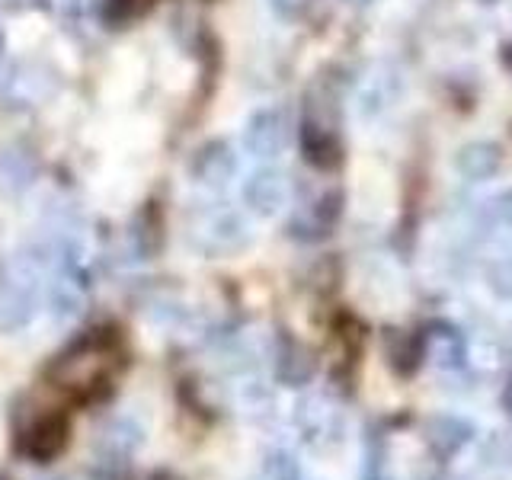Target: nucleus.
<instances>
[{
  "label": "nucleus",
  "mask_w": 512,
  "mask_h": 480,
  "mask_svg": "<svg viewBox=\"0 0 512 480\" xmlns=\"http://www.w3.org/2000/svg\"><path fill=\"white\" fill-rule=\"evenodd\" d=\"M112 362H116V349H112L109 336L90 333L87 340L74 343L68 352L52 362L48 378L55 381V388L71 391L77 400H93L103 394L112 381Z\"/></svg>",
  "instance_id": "f257e3e1"
},
{
  "label": "nucleus",
  "mask_w": 512,
  "mask_h": 480,
  "mask_svg": "<svg viewBox=\"0 0 512 480\" xmlns=\"http://www.w3.org/2000/svg\"><path fill=\"white\" fill-rule=\"evenodd\" d=\"M48 256L42 253L13 256L7 276L0 279V330H16L29 324L32 311H36V298H39V272Z\"/></svg>",
  "instance_id": "f03ea898"
},
{
  "label": "nucleus",
  "mask_w": 512,
  "mask_h": 480,
  "mask_svg": "<svg viewBox=\"0 0 512 480\" xmlns=\"http://www.w3.org/2000/svg\"><path fill=\"white\" fill-rule=\"evenodd\" d=\"M61 87V74L42 58H23L13 61L10 71L0 80V103L7 109L26 112L45 106Z\"/></svg>",
  "instance_id": "7ed1b4c3"
},
{
  "label": "nucleus",
  "mask_w": 512,
  "mask_h": 480,
  "mask_svg": "<svg viewBox=\"0 0 512 480\" xmlns=\"http://www.w3.org/2000/svg\"><path fill=\"white\" fill-rule=\"evenodd\" d=\"M189 237L205 256H231L250 244L247 224L240 221V215L228 212V208H218V205L202 208V212L192 218Z\"/></svg>",
  "instance_id": "20e7f679"
},
{
  "label": "nucleus",
  "mask_w": 512,
  "mask_h": 480,
  "mask_svg": "<svg viewBox=\"0 0 512 480\" xmlns=\"http://www.w3.org/2000/svg\"><path fill=\"white\" fill-rule=\"evenodd\" d=\"M343 212V196L336 189L330 192H320V196L308 199L304 205L295 208V215L288 218L285 231L292 240H301V244H317L333 234L336 221H340Z\"/></svg>",
  "instance_id": "39448f33"
},
{
  "label": "nucleus",
  "mask_w": 512,
  "mask_h": 480,
  "mask_svg": "<svg viewBox=\"0 0 512 480\" xmlns=\"http://www.w3.org/2000/svg\"><path fill=\"white\" fill-rule=\"evenodd\" d=\"M295 426L301 429V439L314 452H330L343 442V420L340 410H333L324 397H304L295 407Z\"/></svg>",
  "instance_id": "423d86ee"
},
{
  "label": "nucleus",
  "mask_w": 512,
  "mask_h": 480,
  "mask_svg": "<svg viewBox=\"0 0 512 480\" xmlns=\"http://www.w3.org/2000/svg\"><path fill=\"white\" fill-rule=\"evenodd\" d=\"M288 141H292V119H288L285 109H260L253 112L247 128H244V144L253 157L260 160H276Z\"/></svg>",
  "instance_id": "0eeeda50"
},
{
  "label": "nucleus",
  "mask_w": 512,
  "mask_h": 480,
  "mask_svg": "<svg viewBox=\"0 0 512 480\" xmlns=\"http://www.w3.org/2000/svg\"><path fill=\"white\" fill-rule=\"evenodd\" d=\"M71 442V423L68 416L52 410V413H42L36 423H32L23 436H20V452L32 461H52L58 458L64 448Z\"/></svg>",
  "instance_id": "6e6552de"
},
{
  "label": "nucleus",
  "mask_w": 512,
  "mask_h": 480,
  "mask_svg": "<svg viewBox=\"0 0 512 480\" xmlns=\"http://www.w3.org/2000/svg\"><path fill=\"white\" fill-rule=\"evenodd\" d=\"M474 436H477L474 423L464 420L458 413H436V416H429L423 426L426 448L439 461H452L455 455H461L464 448L474 442Z\"/></svg>",
  "instance_id": "1a4fd4ad"
},
{
  "label": "nucleus",
  "mask_w": 512,
  "mask_h": 480,
  "mask_svg": "<svg viewBox=\"0 0 512 480\" xmlns=\"http://www.w3.org/2000/svg\"><path fill=\"white\" fill-rule=\"evenodd\" d=\"M420 336L426 359L436 362L439 368H461L468 362V336L452 320H429Z\"/></svg>",
  "instance_id": "9d476101"
},
{
  "label": "nucleus",
  "mask_w": 512,
  "mask_h": 480,
  "mask_svg": "<svg viewBox=\"0 0 512 480\" xmlns=\"http://www.w3.org/2000/svg\"><path fill=\"white\" fill-rule=\"evenodd\" d=\"M381 356L397 378H413L426 362L423 336L400 330V327H384L381 330Z\"/></svg>",
  "instance_id": "9b49d317"
},
{
  "label": "nucleus",
  "mask_w": 512,
  "mask_h": 480,
  "mask_svg": "<svg viewBox=\"0 0 512 480\" xmlns=\"http://www.w3.org/2000/svg\"><path fill=\"white\" fill-rule=\"evenodd\" d=\"M272 368H276V381L285 384V388H304L317 372V359L295 336L282 333L276 349H272Z\"/></svg>",
  "instance_id": "f8f14e48"
},
{
  "label": "nucleus",
  "mask_w": 512,
  "mask_h": 480,
  "mask_svg": "<svg viewBox=\"0 0 512 480\" xmlns=\"http://www.w3.org/2000/svg\"><path fill=\"white\" fill-rule=\"evenodd\" d=\"M234 170H237V157H234L228 141H208V144H202V148L196 151V157H192V164H189L192 180H196L199 186H205V189L228 186Z\"/></svg>",
  "instance_id": "ddd939ff"
},
{
  "label": "nucleus",
  "mask_w": 512,
  "mask_h": 480,
  "mask_svg": "<svg viewBox=\"0 0 512 480\" xmlns=\"http://www.w3.org/2000/svg\"><path fill=\"white\" fill-rule=\"evenodd\" d=\"M39 164L23 144H0V199H20L36 183Z\"/></svg>",
  "instance_id": "4468645a"
},
{
  "label": "nucleus",
  "mask_w": 512,
  "mask_h": 480,
  "mask_svg": "<svg viewBox=\"0 0 512 480\" xmlns=\"http://www.w3.org/2000/svg\"><path fill=\"white\" fill-rule=\"evenodd\" d=\"M285 199H288V180H285L282 170L263 167L244 183V202H247L250 212L260 215V218L276 215L285 205Z\"/></svg>",
  "instance_id": "2eb2a0df"
},
{
  "label": "nucleus",
  "mask_w": 512,
  "mask_h": 480,
  "mask_svg": "<svg viewBox=\"0 0 512 480\" xmlns=\"http://www.w3.org/2000/svg\"><path fill=\"white\" fill-rule=\"evenodd\" d=\"M301 151H304V160L317 170H336L343 164V141L336 128L301 125Z\"/></svg>",
  "instance_id": "dca6fc26"
},
{
  "label": "nucleus",
  "mask_w": 512,
  "mask_h": 480,
  "mask_svg": "<svg viewBox=\"0 0 512 480\" xmlns=\"http://www.w3.org/2000/svg\"><path fill=\"white\" fill-rule=\"evenodd\" d=\"M503 164V151L500 144L493 141H468L464 148L455 154V167L468 183H484L490 176H496Z\"/></svg>",
  "instance_id": "f3484780"
},
{
  "label": "nucleus",
  "mask_w": 512,
  "mask_h": 480,
  "mask_svg": "<svg viewBox=\"0 0 512 480\" xmlns=\"http://www.w3.org/2000/svg\"><path fill=\"white\" fill-rule=\"evenodd\" d=\"M141 445V429L132 420H112L100 432V455L103 458H132Z\"/></svg>",
  "instance_id": "a211bd4d"
},
{
  "label": "nucleus",
  "mask_w": 512,
  "mask_h": 480,
  "mask_svg": "<svg viewBox=\"0 0 512 480\" xmlns=\"http://www.w3.org/2000/svg\"><path fill=\"white\" fill-rule=\"evenodd\" d=\"M266 480H304V471L301 464L292 452H285V448H276V452L266 455Z\"/></svg>",
  "instance_id": "6ab92c4d"
},
{
  "label": "nucleus",
  "mask_w": 512,
  "mask_h": 480,
  "mask_svg": "<svg viewBox=\"0 0 512 480\" xmlns=\"http://www.w3.org/2000/svg\"><path fill=\"white\" fill-rule=\"evenodd\" d=\"M487 279H490V288H493L496 295H503V298L512 301V250L503 253L500 260H493V263H490Z\"/></svg>",
  "instance_id": "aec40b11"
},
{
  "label": "nucleus",
  "mask_w": 512,
  "mask_h": 480,
  "mask_svg": "<svg viewBox=\"0 0 512 480\" xmlns=\"http://www.w3.org/2000/svg\"><path fill=\"white\" fill-rule=\"evenodd\" d=\"M314 4L317 0H269L272 13H276L279 20H288V23L304 20V16L314 10Z\"/></svg>",
  "instance_id": "412c9836"
},
{
  "label": "nucleus",
  "mask_w": 512,
  "mask_h": 480,
  "mask_svg": "<svg viewBox=\"0 0 512 480\" xmlns=\"http://www.w3.org/2000/svg\"><path fill=\"white\" fill-rule=\"evenodd\" d=\"M487 221L493 231H512V192H506V196L493 199L490 208H487Z\"/></svg>",
  "instance_id": "4be33fe9"
},
{
  "label": "nucleus",
  "mask_w": 512,
  "mask_h": 480,
  "mask_svg": "<svg viewBox=\"0 0 512 480\" xmlns=\"http://www.w3.org/2000/svg\"><path fill=\"white\" fill-rule=\"evenodd\" d=\"M500 407H503V413H506V420L512 423V375H509V378H506V384H503Z\"/></svg>",
  "instance_id": "5701e85b"
},
{
  "label": "nucleus",
  "mask_w": 512,
  "mask_h": 480,
  "mask_svg": "<svg viewBox=\"0 0 512 480\" xmlns=\"http://www.w3.org/2000/svg\"><path fill=\"white\" fill-rule=\"evenodd\" d=\"M362 480H391V477L384 474V468H378V471H362Z\"/></svg>",
  "instance_id": "b1692460"
},
{
  "label": "nucleus",
  "mask_w": 512,
  "mask_h": 480,
  "mask_svg": "<svg viewBox=\"0 0 512 480\" xmlns=\"http://www.w3.org/2000/svg\"><path fill=\"white\" fill-rule=\"evenodd\" d=\"M0 52H4V36H0Z\"/></svg>",
  "instance_id": "393cba45"
},
{
  "label": "nucleus",
  "mask_w": 512,
  "mask_h": 480,
  "mask_svg": "<svg viewBox=\"0 0 512 480\" xmlns=\"http://www.w3.org/2000/svg\"><path fill=\"white\" fill-rule=\"evenodd\" d=\"M356 4H368V0H356Z\"/></svg>",
  "instance_id": "a878e982"
}]
</instances>
